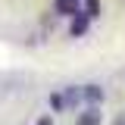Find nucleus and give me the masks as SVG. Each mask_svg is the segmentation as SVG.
<instances>
[{
	"mask_svg": "<svg viewBox=\"0 0 125 125\" xmlns=\"http://www.w3.org/2000/svg\"><path fill=\"white\" fill-rule=\"evenodd\" d=\"M62 97V106H78V100H81V88H69L66 94H60Z\"/></svg>",
	"mask_w": 125,
	"mask_h": 125,
	"instance_id": "nucleus-5",
	"label": "nucleus"
},
{
	"mask_svg": "<svg viewBox=\"0 0 125 125\" xmlns=\"http://www.w3.org/2000/svg\"><path fill=\"white\" fill-rule=\"evenodd\" d=\"M50 106H53V109H62V97H60V94L50 97Z\"/></svg>",
	"mask_w": 125,
	"mask_h": 125,
	"instance_id": "nucleus-7",
	"label": "nucleus"
},
{
	"mask_svg": "<svg viewBox=\"0 0 125 125\" xmlns=\"http://www.w3.org/2000/svg\"><path fill=\"white\" fill-rule=\"evenodd\" d=\"M84 6H88V16H100V0H84Z\"/></svg>",
	"mask_w": 125,
	"mask_h": 125,
	"instance_id": "nucleus-6",
	"label": "nucleus"
},
{
	"mask_svg": "<svg viewBox=\"0 0 125 125\" xmlns=\"http://www.w3.org/2000/svg\"><path fill=\"white\" fill-rule=\"evenodd\" d=\"M88 22H91V16H88V13H75V16H72V34L81 38V34L88 31Z\"/></svg>",
	"mask_w": 125,
	"mask_h": 125,
	"instance_id": "nucleus-1",
	"label": "nucleus"
},
{
	"mask_svg": "<svg viewBox=\"0 0 125 125\" xmlns=\"http://www.w3.org/2000/svg\"><path fill=\"white\" fill-rule=\"evenodd\" d=\"M78 125H100V109L91 106L88 113H81V116H78Z\"/></svg>",
	"mask_w": 125,
	"mask_h": 125,
	"instance_id": "nucleus-4",
	"label": "nucleus"
},
{
	"mask_svg": "<svg viewBox=\"0 0 125 125\" xmlns=\"http://www.w3.org/2000/svg\"><path fill=\"white\" fill-rule=\"evenodd\" d=\"M81 97H84V100H88V103H94V106H97V103H100V100H103V91H100V88H97V84H88V88H84V91H81Z\"/></svg>",
	"mask_w": 125,
	"mask_h": 125,
	"instance_id": "nucleus-3",
	"label": "nucleus"
},
{
	"mask_svg": "<svg viewBox=\"0 0 125 125\" xmlns=\"http://www.w3.org/2000/svg\"><path fill=\"white\" fill-rule=\"evenodd\" d=\"M38 125H53V119H50V116H41V119H38Z\"/></svg>",
	"mask_w": 125,
	"mask_h": 125,
	"instance_id": "nucleus-8",
	"label": "nucleus"
},
{
	"mask_svg": "<svg viewBox=\"0 0 125 125\" xmlns=\"http://www.w3.org/2000/svg\"><path fill=\"white\" fill-rule=\"evenodd\" d=\"M56 13H62V16L81 13V10H78V0H56Z\"/></svg>",
	"mask_w": 125,
	"mask_h": 125,
	"instance_id": "nucleus-2",
	"label": "nucleus"
}]
</instances>
